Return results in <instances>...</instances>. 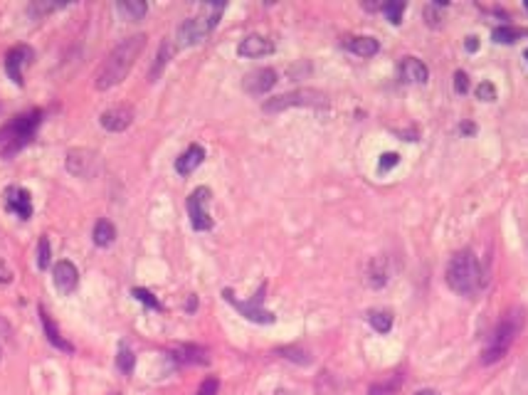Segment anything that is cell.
<instances>
[{
  "mask_svg": "<svg viewBox=\"0 0 528 395\" xmlns=\"http://www.w3.org/2000/svg\"><path fill=\"white\" fill-rule=\"evenodd\" d=\"M407 5L402 3V0H390V3L382 5V13H385V18L390 20L392 25H400L402 23V13H405Z\"/></svg>",
  "mask_w": 528,
  "mask_h": 395,
  "instance_id": "cell-29",
  "label": "cell"
},
{
  "mask_svg": "<svg viewBox=\"0 0 528 395\" xmlns=\"http://www.w3.org/2000/svg\"><path fill=\"white\" fill-rule=\"evenodd\" d=\"M59 8H64V3H32L30 5V13L35 15V18H42V15H47V13H55V10H59Z\"/></svg>",
  "mask_w": 528,
  "mask_h": 395,
  "instance_id": "cell-33",
  "label": "cell"
},
{
  "mask_svg": "<svg viewBox=\"0 0 528 395\" xmlns=\"http://www.w3.org/2000/svg\"><path fill=\"white\" fill-rule=\"evenodd\" d=\"M477 47H479V42H477V37H467V50L469 52H477Z\"/></svg>",
  "mask_w": 528,
  "mask_h": 395,
  "instance_id": "cell-39",
  "label": "cell"
},
{
  "mask_svg": "<svg viewBox=\"0 0 528 395\" xmlns=\"http://www.w3.org/2000/svg\"><path fill=\"white\" fill-rule=\"evenodd\" d=\"M133 366H136V356H133V351L128 349V344H121L116 351V368L121 373H126V376H131Z\"/></svg>",
  "mask_w": 528,
  "mask_h": 395,
  "instance_id": "cell-26",
  "label": "cell"
},
{
  "mask_svg": "<svg viewBox=\"0 0 528 395\" xmlns=\"http://www.w3.org/2000/svg\"><path fill=\"white\" fill-rule=\"evenodd\" d=\"M264 292H267V284H262L260 289H257V294L252 297L250 302H242V299H237L233 289H225L223 297H225V302H228V304H233V307L242 314V317L247 319V322L274 324V322H277V317H274L272 312H267V309L262 307V304H264Z\"/></svg>",
  "mask_w": 528,
  "mask_h": 395,
  "instance_id": "cell-7",
  "label": "cell"
},
{
  "mask_svg": "<svg viewBox=\"0 0 528 395\" xmlns=\"http://www.w3.org/2000/svg\"><path fill=\"white\" fill-rule=\"evenodd\" d=\"M196 395H220V381L215 376H208L205 381L200 383Z\"/></svg>",
  "mask_w": 528,
  "mask_h": 395,
  "instance_id": "cell-34",
  "label": "cell"
},
{
  "mask_svg": "<svg viewBox=\"0 0 528 395\" xmlns=\"http://www.w3.org/2000/svg\"><path fill=\"white\" fill-rule=\"evenodd\" d=\"M0 359H3V351H0Z\"/></svg>",
  "mask_w": 528,
  "mask_h": 395,
  "instance_id": "cell-45",
  "label": "cell"
},
{
  "mask_svg": "<svg viewBox=\"0 0 528 395\" xmlns=\"http://www.w3.org/2000/svg\"><path fill=\"white\" fill-rule=\"evenodd\" d=\"M52 282H55V289L59 292V294L69 297L79 284L77 267L69 262V260H59V262L55 265V270H52Z\"/></svg>",
  "mask_w": 528,
  "mask_h": 395,
  "instance_id": "cell-11",
  "label": "cell"
},
{
  "mask_svg": "<svg viewBox=\"0 0 528 395\" xmlns=\"http://www.w3.org/2000/svg\"><path fill=\"white\" fill-rule=\"evenodd\" d=\"M131 294H133V299H138L141 304H146L148 309H156V312H161V309H163V304H161L158 299L151 294L148 289H143V287H133Z\"/></svg>",
  "mask_w": 528,
  "mask_h": 395,
  "instance_id": "cell-32",
  "label": "cell"
},
{
  "mask_svg": "<svg viewBox=\"0 0 528 395\" xmlns=\"http://www.w3.org/2000/svg\"><path fill=\"white\" fill-rule=\"evenodd\" d=\"M415 395H440L437 391H432V388H425V391H417Z\"/></svg>",
  "mask_w": 528,
  "mask_h": 395,
  "instance_id": "cell-41",
  "label": "cell"
},
{
  "mask_svg": "<svg viewBox=\"0 0 528 395\" xmlns=\"http://www.w3.org/2000/svg\"><path fill=\"white\" fill-rule=\"evenodd\" d=\"M116 10L123 15L126 20H141L143 15L148 13V5L143 0H118Z\"/></svg>",
  "mask_w": 528,
  "mask_h": 395,
  "instance_id": "cell-22",
  "label": "cell"
},
{
  "mask_svg": "<svg viewBox=\"0 0 528 395\" xmlns=\"http://www.w3.org/2000/svg\"><path fill=\"white\" fill-rule=\"evenodd\" d=\"M400 383H402L400 376H392V378H387V381H378L368 388V395H395L400 391Z\"/></svg>",
  "mask_w": 528,
  "mask_h": 395,
  "instance_id": "cell-27",
  "label": "cell"
},
{
  "mask_svg": "<svg viewBox=\"0 0 528 395\" xmlns=\"http://www.w3.org/2000/svg\"><path fill=\"white\" fill-rule=\"evenodd\" d=\"M96 168V156L87 148H72L67 153V170L72 175H79V178H89L94 175Z\"/></svg>",
  "mask_w": 528,
  "mask_h": 395,
  "instance_id": "cell-13",
  "label": "cell"
},
{
  "mask_svg": "<svg viewBox=\"0 0 528 395\" xmlns=\"http://www.w3.org/2000/svg\"><path fill=\"white\" fill-rule=\"evenodd\" d=\"M223 13H225V3H203L200 13L183 20L181 28L176 30V45L193 47V45H198V42H203L215 28H218L220 15Z\"/></svg>",
  "mask_w": 528,
  "mask_h": 395,
  "instance_id": "cell-5",
  "label": "cell"
},
{
  "mask_svg": "<svg viewBox=\"0 0 528 395\" xmlns=\"http://www.w3.org/2000/svg\"><path fill=\"white\" fill-rule=\"evenodd\" d=\"M114 237H116V227L111 225L106 217L96 220V225H94V245L96 247H109V245L114 242Z\"/></svg>",
  "mask_w": 528,
  "mask_h": 395,
  "instance_id": "cell-23",
  "label": "cell"
},
{
  "mask_svg": "<svg viewBox=\"0 0 528 395\" xmlns=\"http://www.w3.org/2000/svg\"><path fill=\"white\" fill-rule=\"evenodd\" d=\"M274 395H292V393H289V391H277Z\"/></svg>",
  "mask_w": 528,
  "mask_h": 395,
  "instance_id": "cell-43",
  "label": "cell"
},
{
  "mask_svg": "<svg viewBox=\"0 0 528 395\" xmlns=\"http://www.w3.org/2000/svg\"><path fill=\"white\" fill-rule=\"evenodd\" d=\"M494 42L499 45H514V42L524 40L528 37V28H516V25H501V28H494Z\"/></svg>",
  "mask_w": 528,
  "mask_h": 395,
  "instance_id": "cell-20",
  "label": "cell"
},
{
  "mask_svg": "<svg viewBox=\"0 0 528 395\" xmlns=\"http://www.w3.org/2000/svg\"><path fill=\"white\" fill-rule=\"evenodd\" d=\"M455 89H457V94L469 92V77H467V72H462V69L455 72Z\"/></svg>",
  "mask_w": 528,
  "mask_h": 395,
  "instance_id": "cell-36",
  "label": "cell"
},
{
  "mask_svg": "<svg viewBox=\"0 0 528 395\" xmlns=\"http://www.w3.org/2000/svg\"><path fill=\"white\" fill-rule=\"evenodd\" d=\"M42 124V111L32 109L25 114H18L0 126V158H13L32 141Z\"/></svg>",
  "mask_w": 528,
  "mask_h": 395,
  "instance_id": "cell-4",
  "label": "cell"
},
{
  "mask_svg": "<svg viewBox=\"0 0 528 395\" xmlns=\"http://www.w3.org/2000/svg\"><path fill=\"white\" fill-rule=\"evenodd\" d=\"M178 363H208V354L198 346H181L173 354Z\"/></svg>",
  "mask_w": 528,
  "mask_h": 395,
  "instance_id": "cell-25",
  "label": "cell"
},
{
  "mask_svg": "<svg viewBox=\"0 0 528 395\" xmlns=\"http://www.w3.org/2000/svg\"><path fill=\"white\" fill-rule=\"evenodd\" d=\"M477 97L482 101H494L497 99V87H494L492 82H482L477 87Z\"/></svg>",
  "mask_w": 528,
  "mask_h": 395,
  "instance_id": "cell-35",
  "label": "cell"
},
{
  "mask_svg": "<svg viewBox=\"0 0 528 395\" xmlns=\"http://www.w3.org/2000/svg\"><path fill=\"white\" fill-rule=\"evenodd\" d=\"M400 79L407 84H425L430 79V69L417 57H405L400 62Z\"/></svg>",
  "mask_w": 528,
  "mask_h": 395,
  "instance_id": "cell-16",
  "label": "cell"
},
{
  "mask_svg": "<svg viewBox=\"0 0 528 395\" xmlns=\"http://www.w3.org/2000/svg\"><path fill=\"white\" fill-rule=\"evenodd\" d=\"M50 260H52L50 240H47V235H42L40 242H37V267H40V270H47V267H50Z\"/></svg>",
  "mask_w": 528,
  "mask_h": 395,
  "instance_id": "cell-31",
  "label": "cell"
},
{
  "mask_svg": "<svg viewBox=\"0 0 528 395\" xmlns=\"http://www.w3.org/2000/svg\"><path fill=\"white\" fill-rule=\"evenodd\" d=\"M274 52V42L262 35H247L245 40L237 45V55L240 57H264Z\"/></svg>",
  "mask_w": 528,
  "mask_h": 395,
  "instance_id": "cell-15",
  "label": "cell"
},
{
  "mask_svg": "<svg viewBox=\"0 0 528 395\" xmlns=\"http://www.w3.org/2000/svg\"><path fill=\"white\" fill-rule=\"evenodd\" d=\"M274 84H277V69H272V67H260V69H255V72L245 74V79H242V87H245V92L255 94V97L267 94Z\"/></svg>",
  "mask_w": 528,
  "mask_h": 395,
  "instance_id": "cell-10",
  "label": "cell"
},
{
  "mask_svg": "<svg viewBox=\"0 0 528 395\" xmlns=\"http://www.w3.org/2000/svg\"><path fill=\"white\" fill-rule=\"evenodd\" d=\"M40 322H42V329H45L47 341H50V344L55 346V349L64 351V354H74V346L69 344V341L64 339L62 334H59L57 324L52 322V317H50V314H47V309H45V307H40Z\"/></svg>",
  "mask_w": 528,
  "mask_h": 395,
  "instance_id": "cell-18",
  "label": "cell"
},
{
  "mask_svg": "<svg viewBox=\"0 0 528 395\" xmlns=\"http://www.w3.org/2000/svg\"><path fill=\"white\" fill-rule=\"evenodd\" d=\"M368 322L378 334H387L392 329V314L390 312H368Z\"/></svg>",
  "mask_w": 528,
  "mask_h": 395,
  "instance_id": "cell-28",
  "label": "cell"
},
{
  "mask_svg": "<svg viewBox=\"0 0 528 395\" xmlns=\"http://www.w3.org/2000/svg\"><path fill=\"white\" fill-rule=\"evenodd\" d=\"M326 104H328L326 94L319 92V89H294V92L267 99L262 104V109L267 114H277V111L292 109V106H326Z\"/></svg>",
  "mask_w": 528,
  "mask_h": 395,
  "instance_id": "cell-6",
  "label": "cell"
},
{
  "mask_svg": "<svg viewBox=\"0 0 528 395\" xmlns=\"http://www.w3.org/2000/svg\"><path fill=\"white\" fill-rule=\"evenodd\" d=\"M387 282V267H385V260L382 257H375L373 262L368 265V284L375 287V289H380L382 284Z\"/></svg>",
  "mask_w": 528,
  "mask_h": 395,
  "instance_id": "cell-24",
  "label": "cell"
},
{
  "mask_svg": "<svg viewBox=\"0 0 528 395\" xmlns=\"http://www.w3.org/2000/svg\"><path fill=\"white\" fill-rule=\"evenodd\" d=\"M447 287L452 292L462 297H474L477 292H482L484 282V270L479 265V257L472 252V250H460V252L452 255V260L447 262V272H445Z\"/></svg>",
  "mask_w": 528,
  "mask_h": 395,
  "instance_id": "cell-2",
  "label": "cell"
},
{
  "mask_svg": "<svg viewBox=\"0 0 528 395\" xmlns=\"http://www.w3.org/2000/svg\"><path fill=\"white\" fill-rule=\"evenodd\" d=\"M397 163H400V156H397V153H382V156H380V163H378V168H380V173H385V170L395 168Z\"/></svg>",
  "mask_w": 528,
  "mask_h": 395,
  "instance_id": "cell-37",
  "label": "cell"
},
{
  "mask_svg": "<svg viewBox=\"0 0 528 395\" xmlns=\"http://www.w3.org/2000/svg\"><path fill=\"white\" fill-rule=\"evenodd\" d=\"M343 45H346V50H351L353 55H358V57H373V55H378V50H380V42L368 35L348 37Z\"/></svg>",
  "mask_w": 528,
  "mask_h": 395,
  "instance_id": "cell-19",
  "label": "cell"
},
{
  "mask_svg": "<svg viewBox=\"0 0 528 395\" xmlns=\"http://www.w3.org/2000/svg\"><path fill=\"white\" fill-rule=\"evenodd\" d=\"M171 57H173V45H171V40H163V42H161V47H158V55H156L153 67H151V72H148L151 82H156V79L161 77V72H163V67L168 65Z\"/></svg>",
  "mask_w": 528,
  "mask_h": 395,
  "instance_id": "cell-21",
  "label": "cell"
},
{
  "mask_svg": "<svg viewBox=\"0 0 528 395\" xmlns=\"http://www.w3.org/2000/svg\"><path fill=\"white\" fill-rule=\"evenodd\" d=\"M524 5H526V10H528V0H526V3H524Z\"/></svg>",
  "mask_w": 528,
  "mask_h": 395,
  "instance_id": "cell-44",
  "label": "cell"
},
{
  "mask_svg": "<svg viewBox=\"0 0 528 395\" xmlns=\"http://www.w3.org/2000/svg\"><path fill=\"white\" fill-rule=\"evenodd\" d=\"M526 60H528V50H526Z\"/></svg>",
  "mask_w": 528,
  "mask_h": 395,
  "instance_id": "cell-46",
  "label": "cell"
},
{
  "mask_svg": "<svg viewBox=\"0 0 528 395\" xmlns=\"http://www.w3.org/2000/svg\"><path fill=\"white\" fill-rule=\"evenodd\" d=\"M524 327H526V309H521V307L509 309V312L501 317L497 329L492 331L487 346H484V354H482L484 366H492V363L504 359V356L509 354L511 346H514L516 336L524 331Z\"/></svg>",
  "mask_w": 528,
  "mask_h": 395,
  "instance_id": "cell-3",
  "label": "cell"
},
{
  "mask_svg": "<svg viewBox=\"0 0 528 395\" xmlns=\"http://www.w3.org/2000/svg\"><path fill=\"white\" fill-rule=\"evenodd\" d=\"M462 131H464V133H474V131H477V126H474V124H462Z\"/></svg>",
  "mask_w": 528,
  "mask_h": 395,
  "instance_id": "cell-40",
  "label": "cell"
},
{
  "mask_svg": "<svg viewBox=\"0 0 528 395\" xmlns=\"http://www.w3.org/2000/svg\"><path fill=\"white\" fill-rule=\"evenodd\" d=\"M279 354H282L284 359L294 361V363H301V366H306V363H311L309 351H304V349H301V346H284V349H279Z\"/></svg>",
  "mask_w": 528,
  "mask_h": 395,
  "instance_id": "cell-30",
  "label": "cell"
},
{
  "mask_svg": "<svg viewBox=\"0 0 528 395\" xmlns=\"http://www.w3.org/2000/svg\"><path fill=\"white\" fill-rule=\"evenodd\" d=\"M32 62V47L28 45H15L13 50H8V55H5V72H8V77L13 79L18 87H23V72L25 67H28Z\"/></svg>",
  "mask_w": 528,
  "mask_h": 395,
  "instance_id": "cell-9",
  "label": "cell"
},
{
  "mask_svg": "<svg viewBox=\"0 0 528 395\" xmlns=\"http://www.w3.org/2000/svg\"><path fill=\"white\" fill-rule=\"evenodd\" d=\"M203 161H205V148H203L200 143H193V146H188L186 151L176 158V170L181 175H191Z\"/></svg>",
  "mask_w": 528,
  "mask_h": 395,
  "instance_id": "cell-17",
  "label": "cell"
},
{
  "mask_svg": "<svg viewBox=\"0 0 528 395\" xmlns=\"http://www.w3.org/2000/svg\"><path fill=\"white\" fill-rule=\"evenodd\" d=\"M210 198H213V190L205 188V185H200V188H196L191 195H188V215H191V225L193 230L203 232V230H210L213 227V217H210L208 212V202Z\"/></svg>",
  "mask_w": 528,
  "mask_h": 395,
  "instance_id": "cell-8",
  "label": "cell"
},
{
  "mask_svg": "<svg viewBox=\"0 0 528 395\" xmlns=\"http://www.w3.org/2000/svg\"><path fill=\"white\" fill-rule=\"evenodd\" d=\"M5 207H8L10 212H15L20 220H30V215H32L30 190L20 188V185H10V188H5Z\"/></svg>",
  "mask_w": 528,
  "mask_h": 395,
  "instance_id": "cell-12",
  "label": "cell"
},
{
  "mask_svg": "<svg viewBox=\"0 0 528 395\" xmlns=\"http://www.w3.org/2000/svg\"><path fill=\"white\" fill-rule=\"evenodd\" d=\"M13 282V270L8 267L3 257H0V284H10Z\"/></svg>",
  "mask_w": 528,
  "mask_h": 395,
  "instance_id": "cell-38",
  "label": "cell"
},
{
  "mask_svg": "<svg viewBox=\"0 0 528 395\" xmlns=\"http://www.w3.org/2000/svg\"><path fill=\"white\" fill-rule=\"evenodd\" d=\"M146 47V35H131L126 40H121L114 50L106 55V60L101 62V67L94 74V87L106 92V89L116 87L126 79V74L131 72L133 62L138 60V55Z\"/></svg>",
  "mask_w": 528,
  "mask_h": 395,
  "instance_id": "cell-1",
  "label": "cell"
},
{
  "mask_svg": "<svg viewBox=\"0 0 528 395\" xmlns=\"http://www.w3.org/2000/svg\"><path fill=\"white\" fill-rule=\"evenodd\" d=\"M101 126H104L106 131L111 133H118L123 129H128L133 121V109L128 104H118V106H111V109H106L104 114H101Z\"/></svg>",
  "mask_w": 528,
  "mask_h": 395,
  "instance_id": "cell-14",
  "label": "cell"
},
{
  "mask_svg": "<svg viewBox=\"0 0 528 395\" xmlns=\"http://www.w3.org/2000/svg\"><path fill=\"white\" fill-rule=\"evenodd\" d=\"M196 304H198V299L191 297V302H188V312H193V309H196Z\"/></svg>",
  "mask_w": 528,
  "mask_h": 395,
  "instance_id": "cell-42",
  "label": "cell"
}]
</instances>
